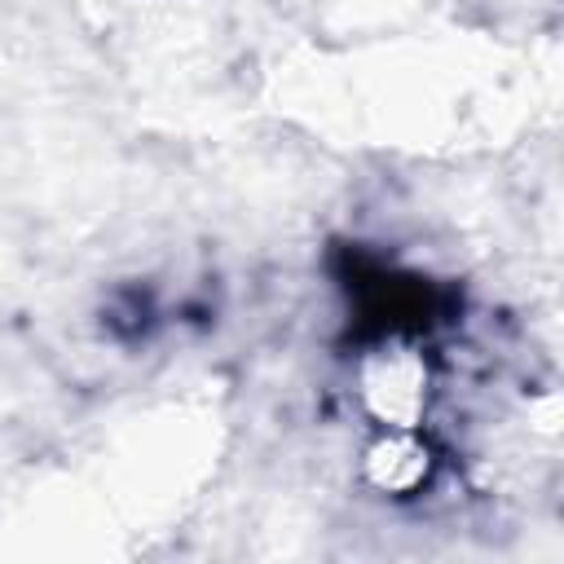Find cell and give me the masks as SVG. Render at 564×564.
Listing matches in <instances>:
<instances>
[{"instance_id":"6da1fadb","label":"cell","mask_w":564,"mask_h":564,"mask_svg":"<svg viewBox=\"0 0 564 564\" xmlns=\"http://www.w3.org/2000/svg\"><path fill=\"white\" fill-rule=\"evenodd\" d=\"M357 392L379 427H419L432 401V366L410 339H379L357 361Z\"/></svg>"},{"instance_id":"7a4b0ae2","label":"cell","mask_w":564,"mask_h":564,"mask_svg":"<svg viewBox=\"0 0 564 564\" xmlns=\"http://www.w3.org/2000/svg\"><path fill=\"white\" fill-rule=\"evenodd\" d=\"M432 445L419 436V427H379V436L361 454V476L392 498H410L432 480Z\"/></svg>"}]
</instances>
